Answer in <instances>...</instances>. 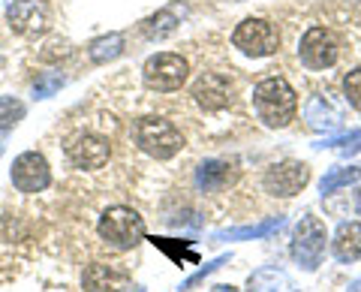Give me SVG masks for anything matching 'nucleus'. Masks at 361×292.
<instances>
[{
  "instance_id": "obj_23",
  "label": "nucleus",
  "mask_w": 361,
  "mask_h": 292,
  "mask_svg": "<svg viewBox=\"0 0 361 292\" xmlns=\"http://www.w3.org/2000/svg\"><path fill=\"white\" fill-rule=\"evenodd\" d=\"M66 85V75L58 73V70H49V73H39L37 78H33V99H49L61 91V87Z\"/></svg>"
},
{
  "instance_id": "obj_29",
  "label": "nucleus",
  "mask_w": 361,
  "mask_h": 292,
  "mask_svg": "<svg viewBox=\"0 0 361 292\" xmlns=\"http://www.w3.org/2000/svg\"><path fill=\"white\" fill-rule=\"evenodd\" d=\"M355 214L361 217V190H355Z\"/></svg>"
},
{
  "instance_id": "obj_24",
  "label": "nucleus",
  "mask_w": 361,
  "mask_h": 292,
  "mask_svg": "<svg viewBox=\"0 0 361 292\" xmlns=\"http://www.w3.org/2000/svg\"><path fill=\"white\" fill-rule=\"evenodd\" d=\"M27 106L18 97H0V133H9L16 123L25 118Z\"/></svg>"
},
{
  "instance_id": "obj_17",
  "label": "nucleus",
  "mask_w": 361,
  "mask_h": 292,
  "mask_svg": "<svg viewBox=\"0 0 361 292\" xmlns=\"http://www.w3.org/2000/svg\"><path fill=\"white\" fill-rule=\"evenodd\" d=\"M232 181H235V172L223 160H205L196 166V187L202 193H217V190L229 187Z\"/></svg>"
},
{
  "instance_id": "obj_26",
  "label": "nucleus",
  "mask_w": 361,
  "mask_h": 292,
  "mask_svg": "<svg viewBox=\"0 0 361 292\" xmlns=\"http://www.w3.org/2000/svg\"><path fill=\"white\" fill-rule=\"evenodd\" d=\"M343 94L349 99V106L361 111V66L343 75Z\"/></svg>"
},
{
  "instance_id": "obj_7",
  "label": "nucleus",
  "mask_w": 361,
  "mask_h": 292,
  "mask_svg": "<svg viewBox=\"0 0 361 292\" xmlns=\"http://www.w3.org/2000/svg\"><path fill=\"white\" fill-rule=\"evenodd\" d=\"M307 184H310V166L301 160H280L274 166H268V172L262 178L265 193L280 196V199L298 196Z\"/></svg>"
},
{
  "instance_id": "obj_9",
  "label": "nucleus",
  "mask_w": 361,
  "mask_h": 292,
  "mask_svg": "<svg viewBox=\"0 0 361 292\" xmlns=\"http://www.w3.org/2000/svg\"><path fill=\"white\" fill-rule=\"evenodd\" d=\"M337 39L331 30L325 28H310L298 42V58L307 70H329L337 63Z\"/></svg>"
},
{
  "instance_id": "obj_27",
  "label": "nucleus",
  "mask_w": 361,
  "mask_h": 292,
  "mask_svg": "<svg viewBox=\"0 0 361 292\" xmlns=\"http://www.w3.org/2000/svg\"><path fill=\"white\" fill-rule=\"evenodd\" d=\"M346 292H361V274H358V277L353 280V284H349V286H346Z\"/></svg>"
},
{
  "instance_id": "obj_1",
  "label": "nucleus",
  "mask_w": 361,
  "mask_h": 292,
  "mask_svg": "<svg viewBox=\"0 0 361 292\" xmlns=\"http://www.w3.org/2000/svg\"><path fill=\"white\" fill-rule=\"evenodd\" d=\"M253 109L259 121L265 123V127H286V123L295 118L298 111V94L295 87H292L286 78H262L256 87H253Z\"/></svg>"
},
{
  "instance_id": "obj_15",
  "label": "nucleus",
  "mask_w": 361,
  "mask_h": 292,
  "mask_svg": "<svg viewBox=\"0 0 361 292\" xmlns=\"http://www.w3.org/2000/svg\"><path fill=\"white\" fill-rule=\"evenodd\" d=\"M331 253L337 262H358L361 260V223L358 220H346L337 226L334 238H331Z\"/></svg>"
},
{
  "instance_id": "obj_12",
  "label": "nucleus",
  "mask_w": 361,
  "mask_h": 292,
  "mask_svg": "<svg viewBox=\"0 0 361 292\" xmlns=\"http://www.w3.org/2000/svg\"><path fill=\"white\" fill-rule=\"evenodd\" d=\"M66 154H70L75 169L94 172V169H103L109 163L111 148L103 136H97V133H82V136H75L70 145H66Z\"/></svg>"
},
{
  "instance_id": "obj_25",
  "label": "nucleus",
  "mask_w": 361,
  "mask_h": 292,
  "mask_svg": "<svg viewBox=\"0 0 361 292\" xmlns=\"http://www.w3.org/2000/svg\"><path fill=\"white\" fill-rule=\"evenodd\" d=\"M226 262H229V253H223V256H217V260H211L208 265H202V268H199V272H196V274H190V277H187V280H184V284H180V286H178V289H180V292H187V289H193V286H199V284H202V280H205L208 274H214V272H220V268H223Z\"/></svg>"
},
{
  "instance_id": "obj_16",
  "label": "nucleus",
  "mask_w": 361,
  "mask_h": 292,
  "mask_svg": "<svg viewBox=\"0 0 361 292\" xmlns=\"http://www.w3.org/2000/svg\"><path fill=\"white\" fill-rule=\"evenodd\" d=\"M184 16H187V9L180 4L163 6V9H157L151 18L142 21V33L148 39H166V37H172V33L178 30V25H180V18H184Z\"/></svg>"
},
{
  "instance_id": "obj_20",
  "label": "nucleus",
  "mask_w": 361,
  "mask_h": 292,
  "mask_svg": "<svg viewBox=\"0 0 361 292\" xmlns=\"http://www.w3.org/2000/svg\"><path fill=\"white\" fill-rule=\"evenodd\" d=\"M123 49H127V39H123V33L111 30V33H103V37L90 39L87 42V58L94 63H109V61H118Z\"/></svg>"
},
{
  "instance_id": "obj_22",
  "label": "nucleus",
  "mask_w": 361,
  "mask_h": 292,
  "mask_svg": "<svg viewBox=\"0 0 361 292\" xmlns=\"http://www.w3.org/2000/svg\"><path fill=\"white\" fill-rule=\"evenodd\" d=\"M313 148L316 151H322V148H341V157H353V154L361 151V127L358 130H349V133H341V136H329V139L316 142Z\"/></svg>"
},
{
  "instance_id": "obj_19",
  "label": "nucleus",
  "mask_w": 361,
  "mask_h": 292,
  "mask_svg": "<svg viewBox=\"0 0 361 292\" xmlns=\"http://www.w3.org/2000/svg\"><path fill=\"white\" fill-rule=\"evenodd\" d=\"M283 226V217H268L253 226H238V229H220L214 232V241H256V238H268Z\"/></svg>"
},
{
  "instance_id": "obj_30",
  "label": "nucleus",
  "mask_w": 361,
  "mask_h": 292,
  "mask_svg": "<svg viewBox=\"0 0 361 292\" xmlns=\"http://www.w3.org/2000/svg\"><path fill=\"white\" fill-rule=\"evenodd\" d=\"M4 70H6V61H4V54H0V78H4Z\"/></svg>"
},
{
  "instance_id": "obj_21",
  "label": "nucleus",
  "mask_w": 361,
  "mask_h": 292,
  "mask_svg": "<svg viewBox=\"0 0 361 292\" xmlns=\"http://www.w3.org/2000/svg\"><path fill=\"white\" fill-rule=\"evenodd\" d=\"M358 181H361V163L331 166V169L322 175V181H319V193H322V196H331V193H337V190L353 187V184H358Z\"/></svg>"
},
{
  "instance_id": "obj_18",
  "label": "nucleus",
  "mask_w": 361,
  "mask_h": 292,
  "mask_svg": "<svg viewBox=\"0 0 361 292\" xmlns=\"http://www.w3.org/2000/svg\"><path fill=\"white\" fill-rule=\"evenodd\" d=\"M247 289L250 292H295V280H292L283 268L265 265V268H259V272L250 274Z\"/></svg>"
},
{
  "instance_id": "obj_4",
  "label": "nucleus",
  "mask_w": 361,
  "mask_h": 292,
  "mask_svg": "<svg viewBox=\"0 0 361 292\" xmlns=\"http://www.w3.org/2000/svg\"><path fill=\"white\" fill-rule=\"evenodd\" d=\"M135 145L154 160H172L184 148V136H180V130L172 121L148 115L135 123Z\"/></svg>"
},
{
  "instance_id": "obj_2",
  "label": "nucleus",
  "mask_w": 361,
  "mask_h": 292,
  "mask_svg": "<svg viewBox=\"0 0 361 292\" xmlns=\"http://www.w3.org/2000/svg\"><path fill=\"white\" fill-rule=\"evenodd\" d=\"M325 244H329V232L325 223L313 214H304L295 229H292V241H289V256L301 272H316L325 260Z\"/></svg>"
},
{
  "instance_id": "obj_6",
  "label": "nucleus",
  "mask_w": 361,
  "mask_h": 292,
  "mask_svg": "<svg viewBox=\"0 0 361 292\" xmlns=\"http://www.w3.org/2000/svg\"><path fill=\"white\" fill-rule=\"evenodd\" d=\"M145 85L151 91H160V94H169V91H180V85L187 82L190 75V63L180 58V54H172V51H160V54H151L145 61Z\"/></svg>"
},
{
  "instance_id": "obj_13",
  "label": "nucleus",
  "mask_w": 361,
  "mask_h": 292,
  "mask_svg": "<svg viewBox=\"0 0 361 292\" xmlns=\"http://www.w3.org/2000/svg\"><path fill=\"white\" fill-rule=\"evenodd\" d=\"M82 286H85V292H130L133 280H130L127 268H118L109 262H94L85 268Z\"/></svg>"
},
{
  "instance_id": "obj_32",
  "label": "nucleus",
  "mask_w": 361,
  "mask_h": 292,
  "mask_svg": "<svg viewBox=\"0 0 361 292\" xmlns=\"http://www.w3.org/2000/svg\"><path fill=\"white\" fill-rule=\"evenodd\" d=\"M235 4H244V0H235Z\"/></svg>"
},
{
  "instance_id": "obj_28",
  "label": "nucleus",
  "mask_w": 361,
  "mask_h": 292,
  "mask_svg": "<svg viewBox=\"0 0 361 292\" xmlns=\"http://www.w3.org/2000/svg\"><path fill=\"white\" fill-rule=\"evenodd\" d=\"M211 292H241V289H235V286H226V284H220V286H214Z\"/></svg>"
},
{
  "instance_id": "obj_8",
  "label": "nucleus",
  "mask_w": 361,
  "mask_h": 292,
  "mask_svg": "<svg viewBox=\"0 0 361 292\" xmlns=\"http://www.w3.org/2000/svg\"><path fill=\"white\" fill-rule=\"evenodd\" d=\"M9 178H13V187L18 193H42V190L51 184L49 160H45L39 151L18 154L13 160V169H9Z\"/></svg>"
},
{
  "instance_id": "obj_10",
  "label": "nucleus",
  "mask_w": 361,
  "mask_h": 292,
  "mask_svg": "<svg viewBox=\"0 0 361 292\" xmlns=\"http://www.w3.org/2000/svg\"><path fill=\"white\" fill-rule=\"evenodd\" d=\"M6 21L18 37H39L49 28L45 0H6Z\"/></svg>"
},
{
  "instance_id": "obj_5",
  "label": "nucleus",
  "mask_w": 361,
  "mask_h": 292,
  "mask_svg": "<svg viewBox=\"0 0 361 292\" xmlns=\"http://www.w3.org/2000/svg\"><path fill=\"white\" fill-rule=\"evenodd\" d=\"M232 46L247 58H268L280 49V33L265 18H244L232 33Z\"/></svg>"
},
{
  "instance_id": "obj_11",
  "label": "nucleus",
  "mask_w": 361,
  "mask_h": 292,
  "mask_svg": "<svg viewBox=\"0 0 361 292\" xmlns=\"http://www.w3.org/2000/svg\"><path fill=\"white\" fill-rule=\"evenodd\" d=\"M193 99L205 111H220L226 106H232L235 82L226 73H202L193 82Z\"/></svg>"
},
{
  "instance_id": "obj_31",
  "label": "nucleus",
  "mask_w": 361,
  "mask_h": 292,
  "mask_svg": "<svg viewBox=\"0 0 361 292\" xmlns=\"http://www.w3.org/2000/svg\"><path fill=\"white\" fill-rule=\"evenodd\" d=\"M135 292H145V286H135Z\"/></svg>"
},
{
  "instance_id": "obj_3",
  "label": "nucleus",
  "mask_w": 361,
  "mask_h": 292,
  "mask_svg": "<svg viewBox=\"0 0 361 292\" xmlns=\"http://www.w3.org/2000/svg\"><path fill=\"white\" fill-rule=\"evenodd\" d=\"M97 232L109 247L115 250H133L135 244L145 238V217L135 208L115 205L103 211V217L97 223Z\"/></svg>"
},
{
  "instance_id": "obj_14",
  "label": "nucleus",
  "mask_w": 361,
  "mask_h": 292,
  "mask_svg": "<svg viewBox=\"0 0 361 292\" xmlns=\"http://www.w3.org/2000/svg\"><path fill=\"white\" fill-rule=\"evenodd\" d=\"M304 121L307 127L316 130V133H334L343 127V109L334 103L329 94H316L304 103Z\"/></svg>"
}]
</instances>
